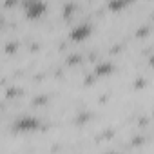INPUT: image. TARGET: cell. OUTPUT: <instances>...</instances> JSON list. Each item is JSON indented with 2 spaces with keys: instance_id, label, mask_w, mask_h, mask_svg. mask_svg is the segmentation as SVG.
Segmentation results:
<instances>
[{
  "instance_id": "1",
  "label": "cell",
  "mask_w": 154,
  "mask_h": 154,
  "mask_svg": "<svg viewBox=\"0 0 154 154\" xmlns=\"http://www.w3.org/2000/svg\"><path fill=\"white\" fill-rule=\"evenodd\" d=\"M22 9H24L26 18L38 20V18L44 17V13L47 9V4L44 0H22Z\"/></svg>"
},
{
  "instance_id": "2",
  "label": "cell",
  "mask_w": 154,
  "mask_h": 154,
  "mask_svg": "<svg viewBox=\"0 0 154 154\" xmlns=\"http://www.w3.org/2000/svg\"><path fill=\"white\" fill-rule=\"evenodd\" d=\"M13 129L18 132H35L42 129V122L35 116H22L13 123Z\"/></svg>"
},
{
  "instance_id": "3",
  "label": "cell",
  "mask_w": 154,
  "mask_h": 154,
  "mask_svg": "<svg viewBox=\"0 0 154 154\" xmlns=\"http://www.w3.org/2000/svg\"><path fill=\"white\" fill-rule=\"evenodd\" d=\"M93 33V26L89 22H84V24H78L74 26L71 31H69V40L71 42H84L91 36Z\"/></svg>"
},
{
  "instance_id": "4",
  "label": "cell",
  "mask_w": 154,
  "mask_h": 154,
  "mask_svg": "<svg viewBox=\"0 0 154 154\" xmlns=\"http://www.w3.org/2000/svg\"><path fill=\"white\" fill-rule=\"evenodd\" d=\"M131 2H134V0H109V4H107V8L111 9V11H123Z\"/></svg>"
},
{
  "instance_id": "5",
  "label": "cell",
  "mask_w": 154,
  "mask_h": 154,
  "mask_svg": "<svg viewBox=\"0 0 154 154\" xmlns=\"http://www.w3.org/2000/svg\"><path fill=\"white\" fill-rule=\"evenodd\" d=\"M112 71H114V69H112V65H111L109 62H105V63H100V65L96 67V74H98V76H109Z\"/></svg>"
},
{
  "instance_id": "6",
  "label": "cell",
  "mask_w": 154,
  "mask_h": 154,
  "mask_svg": "<svg viewBox=\"0 0 154 154\" xmlns=\"http://www.w3.org/2000/svg\"><path fill=\"white\" fill-rule=\"evenodd\" d=\"M72 11H74V4H67V6H65V11H63V15H65V17H69Z\"/></svg>"
}]
</instances>
